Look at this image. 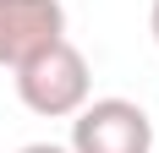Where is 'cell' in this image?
Wrapping results in <instances>:
<instances>
[{
	"mask_svg": "<svg viewBox=\"0 0 159 153\" xmlns=\"http://www.w3.org/2000/svg\"><path fill=\"white\" fill-rule=\"evenodd\" d=\"M88 93H93L88 55H82L71 38L39 49L33 60L16 66V98H22L33 115H44V120H66V115H77V109L88 104Z\"/></svg>",
	"mask_w": 159,
	"mask_h": 153,
	"instance_id": "cell-1",
	"label": "cell"
},
{
	"mask_svg": "<svg viewBox=\"0 0 159 153\" xmlns=\"http://www.w3.org/2000/svg\"><path fill=\"white\" fill-rule=\"evenodd\" d=\"M71 153H154V120L132 98H88L71 115Z\"/></svg>",
	"mask_w": 159,
	"mask_h": 153,
	"instance_id": "cell-2",
	"label": "cell"
},
{
	"mask_svg": "<svg viewBox=\"0 0 159 153\" xmlns=\"http://www.w3.org/2000/svg\"><path fill=\"white\" fill-rule=\"evenodd\" d=\"M66 38V6L61 0H0V66L16 71L39 49Z\"/></svg>",
	"mask_w": 159,
	"mask_h": 153,
	"instance_id": "cell-3",
	"label": "cell"
},
{
	"mask_svg": "<svg viewBox=\"0 0 159 153\" xmlns=\"http://www.w3.org/2000/svg\"><path fill=\"white\" fill-rule=\"evenodd\" d=\"M16 153H71V148H61V142H28V148H16Z\"/></svg>",
	"mask_w": 159,
	"mask_h": 153,
	"instance_id": "cell-4",
	"label": "cell"
},
{
	"mask_svg": "<svg viewBox=\"0 0 159 153\" xmlns=\"http://www.w3.org/2000/svg\"><path fill=\"white\" fill-rule=\"evenodd\" d=\"M148 33H154V44H159V0L148 6Z\"/></svg>",
	"mask_w": 159,
	"mask_h": 153,
	"instance_id": "cell-5",
	"label": "cell"
},
{
	"mask_svg": "<svg viewBox=\"0 0 159 153\" xmlns=\"http://www.w3.org/2000/svg\"><path fill=\"white\" fill-rule=\"evenodd\" d=\"M154 153H159V142H154Z\"/></svg>",
	"mask_w": 159,
	"mask_h": 153,
	"instance_id": "cell-6",
	"label": "cell"
}]
</instances>
